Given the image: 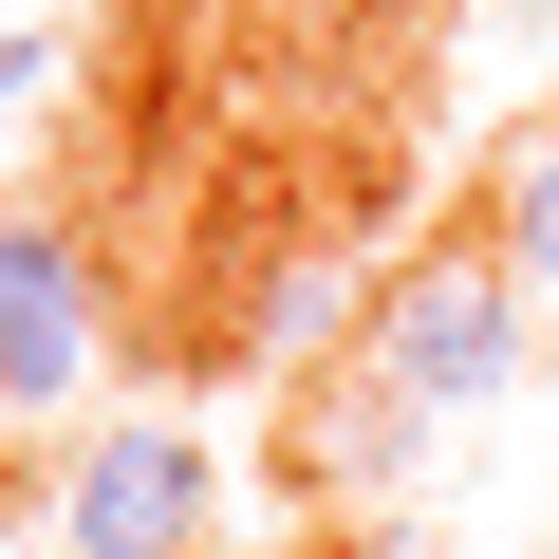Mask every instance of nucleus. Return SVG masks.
Returning <instances> with one entry per match:
<instances>
[{
  "mask_svg": "<svg viewBox=\"0 0 559 559\" xmlns=\"http://www.w3.org/2000/svg\"><path fill=\"white\" fill-rule=\"evenodd\" d=\"M485 242L522 261V299H559V131H522V150H503V187H485Z\"/></svg>",
  "mask_w": 559,
  "mask_h": 559,
  "instance_id": "obj_4",
  "label": "nucleus"
},
{
  "mask_svg": "<svg viewBox=\"0 0 559 559\" xmlns=\"http://www.w3.org/2000/svg\"><path fill=\"white\" fill-rule=\"evenodd\" d=\"M0 242H20V205H0Z\"/></svg>",
  "mask_w": 559,
  "mask_h": 559,
  "instance_id": "obj_7",
  "label": "nucleus"
},
{
  "mask_svg": "<svg viewBox=\"0 0 559 559\" xmlns=\"http://www.w3.org/2000/svg\"><path fill=\"white\" fill-rule=\"evenodd\" d=\"M355 355H373V392H392L411 429L485 411V392L522 373V261H503V242H429V261H392L373 318H355Z\"/></svg>",
  "mask_w": 559,
  "mask_h": 559,
  "instance_id": "obj_1",
  "label": "nucleus"
},
{
  "mask_svg": "<svg viewBox=\"0 0 559 559\" xmlns=\"http://www.w3.org/2000/svg\"><path fill=\"white\" fill-rule=\"evenodd\" d=\"M205 522H224V448L168 429V411L94 429L57 466V559H205Z\"/></svg>",
  "mask_w": 559,
  "mask_h": 559,
  "instance_id": "obj_2",
  "label": "nucleus"
},
{
  "mask_svg": "<svg viewBox=\"0 0 559 559\" xmlns=\"http://www.w3.org/2000/svg\"><path fill=\"white\" fill-rule=\"evenodd\" d=\"M94 355H112V280L57 224H20V242H0V411H75Z\"/></svg>",
  "mask_w": 559,
  "mask_h": 559,
  "instance_id": "obj_3",
  "label": "nucleus"
},
{
  "mask_svg": "<svg viewBox=\"0 0 559 559\" xmlns=\"http://www.w3.org/2000/svg\"><path fill=\"white\" fill-rule=\"evenodd\" d=\"M20 94H38V38H0V112H20Z\"/></svg>",
  "mask_w": 559,
  "mask_h": 559,
  "instance_id": "obj_6",
  "label": "nucleus"
},
{
  "mask_svg": "<svg viewBox=\"0 0 559 559\" xmlns=\"http://www.w3.org/2000/svg\"><path fill=\"white\" fill-rule=\"evenodd\" d=\"M0 540H20V503H0Z\"/></svg>",
  "mask_w": 559,
  "mask_h": 559,
  "instance_id": "obj_8",
  "label": "nucleus"
},
{
  "mask_svg": "<svg viewBox=\"0 0 559 559\" xmlns=\"http://www.w3.org/2000/svg\"><path fill=\"white\" fill-rule=\"evenodd\" d=\"M336 318H355V261H280L261 280V355H318Z\"/></svg>",
  "mask_w": 559,
  "mask_h": 559,
  "instance_id": "obj_5",
  "label": "nucleus"
}]
</instances>
